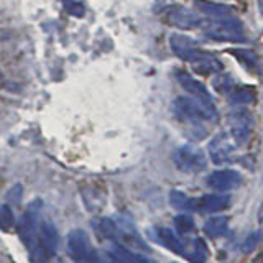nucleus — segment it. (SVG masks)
<instances>
[{"label":"nucleus","mask_w":263,"mask_h":263,"mask_svg":"<svg viewBox=\"0 0 263 263\" xmlns=\"http://www.w3.org/2000/svg\"><path fill=\"white\" fill-rule=\"evenodd\" d=\"M230 54L235 56L237 61L240 63L247 71L257 74V76L261 72L260 60H258V56L252 51V49H232V51H230Z\"/></svg>","instance_id":"obj_17"},{"label":"nucleus","mask_w":263,"mask_h":263,"mask_svg":"<svg viewBox=\"0 0 263 263\" xmlns=\"http://www.w3.org/2000/svg\"><path fill=\"white\" fill-rule=\"evenodd\" d=\"M261 237H263L261 230H257V232H253V234H250L249 237H247L243 245H242L243 253H250V252H253L255 249H257V245L261 242Z\"/></svg>","instance_id":"obj_27"},{"label":"nucleus","mask_w":263,"mask_h":263,"mask_svg":"<svg viewBox=\"0 0 263 263\" xmlns=\"http://www.w3.org/2000/svg\"><path fill=\"white\" fill-rule=\"evenodd\" d=\"M196 8H199L201 12L208 13L211 16H216V18H222V16H230L234 13V8L229 5H222V4H212V2H205V0H196L194 2Z\"/></svg>","instance_id":"obj_21"},{"label":"nucleus","mask_w":263,"mask_h":263,"mask_svg":"<svg viewBox=\"0 0 263 263\" xmlns=\"http://www.w3.org/2000/svg\"><path fill=\"white\" fill-rule=\"evenodd\" d=\"M176 79L181 84V87H183L186 92L191 94L193 97L201 99L204 102H212V96L208 90V87H205L201 81H197L194 76H191V74H187L184 71H178Z\"/></svg>","instance_id":"obj_13"},{"label":"nucleus","mask_w":263,"mask_h":263,"mask_svg":"<svg viewBox=\"0 0 263 263\" xmlns=\"http://www.w3.org/2000/svg\"><path fill=\"white\" fill-rule=\"evenodd\" d=\"M164 20L171 27H176L179 30H194L199 28L202 23V18L199 15L183 5L168 7L166 12H164Z\"/></svg>","instance_id":"obj_8"},{"label":"nucleus","mask_w":263,"mask_h":263,"mask_svg":"<svg viewBox=\"0 0 263 263\" xmlns=\"http://www.w3.org/2000/svg\"><path fill=\"white\" fill-rule=\"evenodd\" d=\"M173 161H175L176 168L183 173H201L208 168V158L205 153L196 145H183L176 148V152L173 153Z\"/></svg>","instance_id":"obj_3"},{"label":"nucleus","mask_w":263,"mask_h":263,"mask_svg":"<svg viewBox=\"0 0 263 263\" xmlns=\"http://www.w3.org/2000/svg\"><path fill=\"white\" fill-rule=\"evenodd\" d=\"M187 63H191L193 69L197 74H202V76H209V74H216L224 69L222 63L217 60L216 56L211 53H205L202 49H197V51L191 56V60Z\"/></svg>","instance_id":"obj_11"},{"label":"nucleus","mask_w":263,"mask_h":263,"mask_svg":"<svg viewBox=\"0 0 263 263\" xmlns=\"http://www.w3.org/2000/svg\"><path fill=\"white\" fill-rule=\"evenodd\" d=\"M68 253L72 260L79 263H104L90 245V240L84 230H71L68 235Z\"/></svg>","instance_id":"obj_4"},{"label":"nucleus","mask_w":263,"mask_h":263,"mask_svg":"<svg viewBox=\"0 0 263 263\" xmlns=\"http://www.w3.org/2000/svg\"><path fill=\"white\" fill-rule=\"evenodd\" d=\"M109 255L119 263H152L146 257H143V255L135 253L134 250H130L128 247L122 245L119 242H112L109 249Z\"/></svg>","instance_id":"obj_16"},{"label":"nucleus","mask_w":263,"mask_h":263,"mask_svg":"<svg viewBox=\"0 0 263 263\" xmlns=\"http://www.w3.org/2000/svg\"><path fill=\"white\" fill-rule=\"evenodd\" d=\"M153 238L160 245L166 247L168 250L173 253L181 255V257H186V243L178 237V234L173 232L168 227H156L153 230Z\"/></svg>","instance_id":"obj_12"},{"label":"nucleus","mask_w":263,"mask_h":263,"mask_svg":"<svg viewBox=\"0 0 263 263\" xmlns=\"http://www.w3.org/2000/svg\"><path fill=\"white\" fill-rule=\"evenodd\" d=\"M92 227L96 230V234L102 238H109L112 242H117V237L120 235L119 232V227L115 224V220L112 219H107V217H102V219H97L92 222Z\"/></svg>","instance_id":"obj_18"},{"label":"nucleus","mask_w":263,"mask_h":263,"mask_svg":"<svg viewBox=\"0 0 263 263\" xmlns=\"http://www.w3.org/2000/svg\"><path fill=\"white\" fill-rule=\"evenodd\" d=\"M252 115L245 109H235L229 114V127H230V137L238 145H243L250 138L252 134Z\"/></svg>","instance_id":"obj_9"},{"label":"nucleus","mask_w":263,"mask_h":263,"mask_svg":"<svg viewBox=\"0 0 263 263\" xmlns=\"http://www.w3.org/2000/svg\"><path fill=\"white\" fill-rule=\"evenodd\" d=\"M173 112L176 117L183 122H216L217 120V109L214 102H204L196 97H176L173 102Z\"/></svg>","instance_id":"obj_1"},{"label":"nucleus","mask_w":263,"mask_h":263,"mask_svg":"<svg viewBox=\"0 0 263 263\" xmlns=\"http://www.w3.org/2000/svg\"><path fill=\"white\" fill-rule=\"evenodd\" d=\"M170 202L173 208L179 209V211H196L197 209V199H193V197H189L183 191H176V189H173L170 193Z\"/></svg>","instance_id":"obj_23"},{"label":"nucleus","mask_w":263,"mask_h":263,"mask_svg":"<svg viewBox=\"0 0 263 263\" xmlns=\"http://www.w3.org/2000/svg\"><path fill=\"white\" fill-rule=\"evenodd\" d=\"M64 8L74 16H82L84 15V5L79 2H74V0H63Z\"/></svg>","instance_id":"obj_28"},{"label":"nucleus","mask_w":263,"mask_h":263,"mask_svg":"<svg viewBox=\"0 0 263 263\" xmlns=\"http://www.w3.org/2000/svg\"><path fill=\"white\" fill-rule=\"evenodd\" d=\"M212 86L219 94H229L230 90L235 87L232 76H230V74H226V72H219V76L214 78Z\"/></svg>","instance_id":"obj_24"},{"label":"nucleus","mask_w":263,"mask_h":263,"mask_svg":"<svg viewBox=\"0 0 263 263\" xmlns=\"http://www.w3.org/2000/svg\"><path fill=\"white\" fill-rule=\"evenodd\" d=\"M258 220H260V222H263V204H261L260 212H258Z\"/></svg>","instance_id":"obj_30"},{"label":"nucleus","mask_w":263,"mask_h":263,"mask_svg":"<svg viewBox=\"0 0 263 263\" xmlns=\"http://www.w3.org/2000/svg\"><path fill=\"white\" fill-rule=\"evenodd\" d=\"M170 46L173 49V53L183 61H189L191 60V56L197 51V49H199V46H197V43L194 40H191L186 35H178V33L176 35H171Z\"/></svg>","instance_id":"obj_14"},{"label":"nucleus","mask_w":263,"mask_h":263,"mask_svg":"<svg viewBox=\"0 0 263 263\" xmlns=\"http://www.w3.org/2000/svg\"><path fill=\"white\" fill-rule=\"evenodd\" d=\"M229 229V217L226 216H216L205 220L204 224V234L211 238H219L222 237Z\"/></svg>","instance_id":"obj_20"},{"label":"nucleus","mask_w":263,"mask_h":263,"mask_svg":"<svg viewBox=\"0 0 263 263\" xmlns=\"http://www.w3.org/2000/svg\"><path fill=\"white\" fill-rule=\"evenodd\" d=\"M15 224V216L13 211L8 204L0 205V230H10Z\"/></svg>","instance_id":"obj_26"},{"label":"nucleus","mask_w":263,"mask_h":263,"mask_svg":"<svg viewBox=\"0 0 263 263\" xmlns=\"http://www.w3.org/2000/svg\"><path fill=\"white\" fill-rule=\"evenodd\" d=\"M22 193H23L22 184H13L10 189H8V193H7L8 202H10V204H18L20 197H22Z\"/></svg>","instance_id":"obj_29"},{"label":"nucleus","mask_w":263,"mask_h":263,"mask_svg":"<svg viewBox=\"0 0 263 263\" xmlns=\"http://www.w3.org/2000/svg\"><path fill=\"white\" fill-rule=\"evenodd\" d=\"M40 201H33L27 209H25L20 226H18V237L27 249H35L36 232H38V214H40Z\"/></svg>","instance_id":"obj_6"},{"label":"nucleus","mask_w":263,"mask_h":263,"mask_svg":"<svg viewBox=\"0 0 263 263\" xmlns=\"http://www.w3.org/2000/svg\"><path fill=\"white\" fill-rule=\"evenodd\" d=\"M38 249L35 250V257H33V263H45L51 255H54L58 243H60V235L54 227L53 222L43 220L38 229ZM33 252V250H31Z\"/></svg>","instance_id":"obj_5"},{"label":"nucleus","mask_w":263,"mask_h":263,"mask_svg":"<svg viewBox=\"0 0 263 263\" xmlns=\"http://www.w3.org/2000/svg\"><path fill=\"white\" fill-rule=\"evenodd\" d=\"M230 205V196L229 194H205L202 197L197 199V209L201 212H208V214H214V212H220L227 209Z\"/></svg>","instance_id":"obj_15"},{"label":"nucleus","mask_w":263,"mask_h":263,"mask_svg":"<svg viewBox=\"0 0 263 263\" xmlns=\"http://www.w3.org/2000/svg\"><path fill=\"white\" fill-rule=\"evenodd\" d=\"M175 227L181 235H186L194 230V220L187 214H179V216L175 217Z\"/></svg>","instance_id":"obj_25"},{"label":"nucleus","mask_w":263,"mask_h":263,"mask_svg":"<svg viewBox=\"0 0 263 263\" xmlns=\"http://www.w3.org/2000/svg\"><path fill=\"white\" fill-rule=\"evenodd\" d=\"M258 2V8H260V12L263 13V0H257Z\"/></svg>","instance_id":"obj_31"},{"label":"nucleus","mask_w":263,"mask_h":263,"mask_svg":"<svg viewBox=\"0 0 263 263\" xmlns=\"http://www.w3.org/2000/svg\"><path fill=\"white\" fill-rule=\"evenodd\" d=\"M201 28L205 36L216 41H243V25L240 20L230 18V16H222L217 20H208L201 23Z\"/></svg>","instance_id":"obj_2"},{"label":"nucleus","mask_w":263,"mask_h":263,"mask_svg":"<svg viewBox=\"0 0 263 263\" xmlns=\"http://www.w3.org/2000/svg\"><path fill=\"white\" fill-rule=\"evenodd\" d=\"M235 150H237V143L234 142V138L230 137V134H226V132L217 134L209 143V156L214 164L232 163L235 156Z\"/></svg>","instance_id":"obj_7"},{"label":"nucleus","mask_w":263,"mask_h":263,"mask_svg":"<svg viewBox=\"0 0 263 263\" xmlns=\"http://www.w3.org/2000/svg\"><path fill=\"white\" fill-rule=\"evenodd\" d=\"M255 97H257V92H255V89L252 86H238L229 92L230 104H234V105L252 104L255 101Z\"/></svg>","instance_id":"obj_22"},{"label":"nucleus","mask_w":263,"mask_h":263,"mask_svg":"<svg viewBox=\"0 0 263 263\" xmlns=\"http://www.w3.org/2000/svg\"><path fill=\"white\" fill-rule=\"evenodd\" d=\"M205 183L211 189L217 193H227V191H232V189H237L243 183V176L240 175L238 171L235 170H216L212 171L211 175L205 179Z\"/></svg>","instance_id":"obj_10"},{"label":"nucleus","mask_w":263,"mask_h":263,"mask_svg":"<svg viewBox=\"0 0 263 263\" xmlns=\"http://www.w3.org/2000/svg\"><path fill=\"white\" fill-rule=\"evenodd\" d=\"M209 257L208 245L202 238H194V240L186 245V258L191 263H205Z\"/></svg>","instance_id":"obj_19"},{"label":"nucleus","mask_w":263,"mask_h":263,"mask_svg":"<svg viewBox=\"0 0 263 263\" xmlns=\"http://www.w3.org/2000/svg\"><path fill=\"white\" fill-rule=\"evenodd\" d=\"M0 76H2V72H0Z\"/></svg>","instance_id":"obj_32"}]
</instances>
